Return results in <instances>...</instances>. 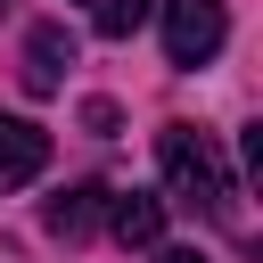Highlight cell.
Segmentation results:
<instances>
[{
	"instance_id": "1",
	"label": "cell",
	"mask_w": 263,
	"mask_h": 263,
	"mask_svg": "<svg viewBox=\"0 0 263 263\" xmlns=\"http://www.w3.org/2000/svg\"><path fill=\"white\" fill-rule=\"evenodd\" d=\"M156 164H164V189H173L181 205H197L205 222H230V230H238V181H230L214 132H197V123H164V132H156Z\"/></svg>"
},
{
	"instance_id": "2",
	"label": "cell",
	"mask_w": 263,
	"mask_h": 263,
	"mask_svg": "<svg viewBox=\"0 0 263 263\" xmlns=\"http://www.w3.org/2000/svg\"><path fill=\"white\" fill-rule=\"evenodd\" d=\"M222 41H230L222 0H164V58H173L181 74L214 66V58H222Z\"/></svg>"
},
{
	"instance_id": "3",
	"label": "cell",
	"mask_w": 263,
	"mask_h": 263,
	"mask_svg": "<svg viewBox=\"0 0 263 263\" xmlns=\"http://www.w3.org/2000/svg\"><path fill=\"white\" fill-rule=\"evenodd\" d=\"M41 164H49V132L25 123V115H0V197L41 181Z\"/></svg>"
},
{
	"instance_id": "4",
	"label": "cell",
	"mask_w": 263,
	"mask_h": 263,
	"mask_svg": "<svg viewBox=\"0 0 263 263\" xmlns=\"http://www.w3.org/2000/svg\"><path fill=\"white\" fill-rule=\"evenodd\" d=\"M66 66H74V33H66V25H33V33H25V90L49 99V90L66 82Z\"/></svg>"
},
{
	"instance_id": "5",
	"label": "cell",
	"mask_w": 263,
	"mask_h": 263,
	"mask_svg": "<svg viewBox=\"0 0 263 263\" xmlns=\"http://www.w3.org/2000/svg\"><path fill=\"white\" fill-rule=\"evenodd\" d=\"M107 230H115L123 247H156V238H164V197H148V189L107 197Z\"/></svg>"
},
{
	"instance_id": "6",
	"label": "cell",
	"mask_w": 263,
	"mask_h": 263,
	"mask_svg": "<svg viewBox=\"0 0 263 263\" xmlns=\"http://www.w3.org/2000/svg\"><path fill=\"white\" fill-rule=\"evenodd\" d=\"M99 214H107V189H99V181H74V189H58V197H49V214H41V222H49L58 238H90V222H99Z\"/></svg>"
},
{
	"instance_id": "7",
	"label": "cell",
	"mask_w": 263,
	"mask_h": 263,
	"mask_svg": "<svg viewBox=\"0 0 263 263\" xmlns=\"http://www.w3.org/2000/svg\"><path fill=\"white\" fill-rule=\"evenodd\" d=\"M156 263H205L197 247H156Z\"/></svg>"
},
{
	"instance_id": "8",
	"label": "cell",
	"mask_w": 263,
	"mask_h": 263,
	"mask_svg": "<svg viewBox=\"0 0 263 263\" xmlns=\"http://www.w3.org/2000/svg\"><path fill=\"white\" fill-rule=\"evenodd\" d=\"M8 8H16V0H0V16H8Z\"/></svg>"
},
{
	"instance_id": "9",
	"label": "cell",
	"mask_w": 263,
	"mask_h": 263,
	"mask_svg": "<svg viewBox=\"0 0 263 263\" xmlns=\"http://www.w3.org/2000/svg\"><path fill=\"white\" fill-rule=\"evenodd\" d=\"M82 8H99V0H82Z\"/></svg>"
}]
</instances>
